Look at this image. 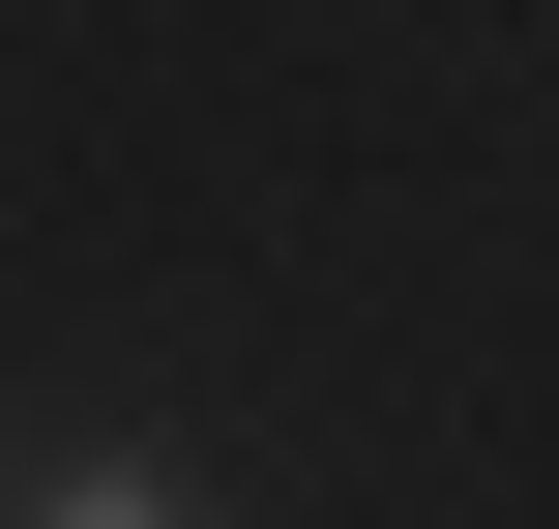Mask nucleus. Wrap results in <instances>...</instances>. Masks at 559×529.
<instances>
[{
	"instance_id": "f257e3e1",
	"label": "nucleus",
	"mask_w": 559,
	"mask_h": 529,
	"mask_svg": "<svg viewBox=\"0 0 559 529\" xmlns=\"http://www.w3.org/2000/svg\"><path fill=\"white\" fill-rule=\"evenodd\" d=\"M29 529H206V501H177V471H59Z\"/></svg>"
}]
</instances>
